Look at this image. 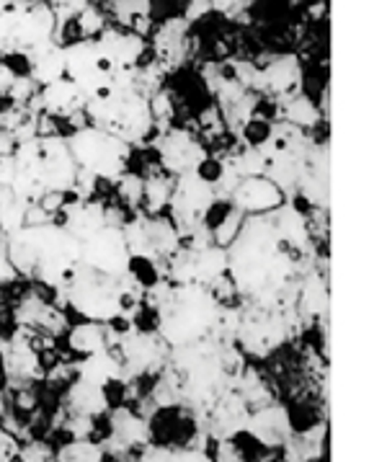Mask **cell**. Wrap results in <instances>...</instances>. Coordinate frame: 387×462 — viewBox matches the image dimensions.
Instances as JSON below:
<instances>
[{
  "instance_id": "obj_1",
  "label": "cell",
  "mask_w": 387,
  "mask_h": 462,
  "mask_svg": "<svg viewBox=\"0 0 387 462\" xmlns=\"http://www.w3.org/2000/svg\"><path fill=\"white\" fill-rule=\"evenodd\" d=\"M57 21L47 0H8L0 8V57H34L55 42Z\"/></svg>"
},
{
  "instance_id": "obj_2",
  "label": "cell",
  "mask_w": 387,
  "mask_h": 462,
  "mask_svg": "<svg viewBox=\"0 0 387 462\" xmlns=\"http://www.w3.org/2000/svg\"><path fill=\"white\" fill-rule=\"evenodd\" d=\"M68 148L78 168L93 171L96 176L109 179V181H116L127 171L132 163V152H134L129 143L91 125L68 134Z\"/></svg>"
},
{
  "instance_id": "obj_3",
  "label": "cell",
  "mask_w": 387,
  "mask_h": 462,
  "mask_svg": "<svg viewBox=\"0 0 387 462\" xmlns=\"http://www.w3.org/2000/svg\"><path fill=\"white\" fill-rule=\"evenodd\" d=\"M114 73V62L101 52L96 39H78L65 44V78L75 83V88L86 98L104 88Z\"/></svg>"
},
{
  "instance_id": "obj_4",
  "label": "cell",
  "mask_w": 387,
  "mask_h": 462,
  "mask_svg": "<svg viewBox=\"0 0 387 462\" xmlns=\"http://www.w3.org/2000/svg\"><path fill=\"white\" fill-rule=\"evenodd\" d=\"M129 245L124 241L122 227H104L93 238L80 243V259L86 269L106 274V277H122L127 272Z\"/></svg>"
},
{
  "instance_id": "obj_5",
  "label": "cell",
  "mask_w": 387,
  "mask_h": 462,
  "mask_svg": "<svg viewBox=\"0 0 387 462\" xmlns=\"http://www.w3.org/2000/svg\"><path fill=\"white\" fill-rule=\"evenodd\" d=\"M152 148L158 152L161 168L170 176H181L186 171H191L207 155L199 137L184 127H168Z\"/></svg>"
},
{
  "instance_id": "obj_6",
  "label": "cell",
  "mask_w": 387,
  "mask_h": 462,
  "mask_svg": "<svg viewBox=\"0 0 387 462\" xmlns=\"http://www.w3.org/2000/svg\"><path fill=\"white\" fill-rule=\"evenodd\" d=\"M302 86V68L295 55H279L269 65L258 68L251 91L274 101H287Z\"/></svg>"
},
{
  "instance_id": "obj_7",
  "label": "cell",
  "mask_w": 387,
  "mask_h": 462,
  "mask_svg": "<svg viewBox=\"0 0 387 462\" xmlns=\"http://www.w3.org/2000/svg\"><path fill=\"white\" fill-rule=\"evenodd\" d=\"M227 199L238 212L251 217V215H269V212L279 209L287 202V194L272 179L251 176V179H240L238 184L233 186Z\"/></svg>"
},
{
  "instance_id": "obj_8",
  "label": "cell",
  "mask_w": 387,
  "mask_h": 462,
  "mask_svg": "<svg viewBox=\"0 0 387 462\" xmlns=\"http://www.w3.org/2000/svg\"><path fill=\"white\" fill-rule=\"evenodd\" d=\"M96 44L101 47V52L114 62V70H132L137 65H143V57L148 52V42L145 37L124 32L116 26H106L98 37Z\"/></svg>"
},
{
  "instance_id": "obj_9",
  "label": "cell",
  "mask_w": 387,
  "mask_h": 462,
  "mask_svg": "<svg viewBox=\"0 0 387 462\" xmlns=\"http://www.w3.org/2000/svg\"><path fill=\"white\" fill-rule=\"evenodd\" d=\"M245 429L256 437V442L266 447H284V442L292 437V426H290V413L284 403H269V406L256 408L248 416Z\"/></svg>"
},
{
  "instance_id": "obj_10",
  "label": "cell",
  "mask_w": 387,
  "mask_h": 462,
  "mask_svg": "<svg viewBox=\"0 0 387 462\" xmlns=\"http://www.w3.org/2000/svg\"><path fill=\"white\" fill-rule=\"evenodd\" d=\"M86 101L88 98L78 91L75 83H70L68 78H60V80L50 83V86H41L37 96L39 111H44V114H50L55 119H65V122L70 116H75L78 111H83Z\"/></svg>"
},
{
  "instance_id": "obj_11",
  "label": "cell",
  "mask_w": 387,
  "mask_h": 462,
  "mask_svg": "<svg viewBox=\"0 0 387 462\" xmlns=\"http://www.w3.org/2000/svg\"><path fill=\"white\" fill-rule=\"evenodd\" d=\"M186 37H189V23L181 16L163 21L155 34H152V52H155V62L170 70L176 68L186 55Z\"/></svg>"
},
{
  "instance_id": "obj_12",
  "label": "cell",
  "mask_w": 387,
  "mask_h": 462,
  "mask_svg": "<svg viewBox=\"0 0 387 462\" xmlns=\"http://www.w3.org/2000/svg\"><path fill=\"white\" fill-rule=\"evenodd\" d=\"M106 341H109L106 323L75 320V323H70V328L65 331V336L60 338V349L70 354L73 359H80V356H88V354L106 349Z\"/></svg>"
},
{
  "instance_id": "obj_13",
  "label": "cell",
  "mask_w": 387,
  "mask_h": 462,
  "mask_svg": "<svg viewBox=\"0 0 387 462\" xmlns=\"http://www.w3.org/2000/svg\"><path fill=\"white\" fill-rule=\"evenodd\" d=\"M62 406L70 413H80V416H101L109 411L101 385H93V383L78 380V377L62 390Z\"/></svg>"
},
{
  "instance_id": "obj_14",
  "label": "cell",
  "mask_w": 387,
  "mask_h": 462,
  "mask_svg": "<svg viewBox=\"0 0 387 462\" xmlns=\"http://www.w3.org/2000/svg\"><path fill=\"white\" fill-rule=\"evenodd\" d=\"M106 11L116 29L122 26L124 32H134L140 37H145L152 26V0H111Z\"/></svg>"
},
{
  "instance_id": "obj_15",
  "label": "cell",
  "mask_w": 387,
  "mask_h": 462,
  "mask_svg": "<svg viewBox=\"0 0 387 462\" xmlns=\"http://www.w3.org/2000/svg\"><path fill=\"white\" fill-rule=\"evenodd\" d=\"M122 374H124L122 365L109 349H101V352H93L88 356L75 359V377L93 383V385H106L109 380L122 377Z\"/></svg>"
},
{
  "instance_id": "obj_16",
  "label": "cell",
  "mask_w": 387,
  "mask_h": 462,
  "mask_svg": "<svg viewBox=\"0 0 387 462\" xmlns=\"http://www.w3.org/2000/svg\"><path fill=\"white\" fill-rule=\"evenodd\" d=\"M29 78L37 83L39 88L55 83L60 78H65V47L52 42L41 52L32 57V73H29Z\"/></svg>"
},
{
  "instance_id": "obj_17",
  "label": "cell",
  "mask_w": 387,
  "mask_h": 462,
  "mask_svg": "<svg viewBox=\"0 0 387 462\" xmlns=\"http://www.w3.org/2000/svg\"><path fill=\"white\" fill-rule=\"evenodd\" d=\"M230 269V259H227V248L220 245H207L202 251L194 254V284H212L215 279H220L222 274H227Z\"/></svg>"
},
{
  "instance_id": "obj_18",
  "label": "cell",
  "mask_w": 387,
  "mask_h": 462,
  "mask_svg": "<svg viewBox=\"0 0 387 462\" xmlns=\"http://www.w3.org/2000/svg\"><path fill=\"white\" fill-rule=\"evenodd\" d=\"M320 116L323 114L318 109V104H315L310 96H305V93H295L287 101H281V111H279V119L295 125L297 130L302 132L315 130L318 122H320Z\"/></svg>"
},
{
  "instance_id": "obj_19",
  "label": "cell",
  "mask_w": 387,
  "mask_h": 462,
  "mask_svg": "<svg viewBox=\"0 0 387 462\" xmlns=\"http://www.w3.org/2000/svg\"><path fill=\"white\" fill-rule=\"evenodd\" d=\"M127 277L143 290L148 292L155 284L163 282V263L155 259V256H148V254H129L127 261Z\"/></svg>"
},
{
  "instance_id": "obj_20",
  "label": "cell",
  "mask_w": 387,
  "mask_h": 462,
  "mask_svg": "<svg viewBox=\"0 0 387 462\" xmlns=\"http://www.w3.org/2000/svg\"><path fill=\"white\" fill-rule=\"evenodd\" d=\"M143 186L145 179L134 171H124L116 181H114V199L122 204L129 212H140L143 204Z\"/></svg>"
},
{
  "instance_id": "obj_21",
  "label": "cell",
  "mask_w": 387,
  "mask_h": 462,
  "mask_svg": "<svg viewBox=\"0 0 387 462\" xmlns=\"http://www.w3.org/2000/svg\"><path fill=\"white\" fill-rule=\"evenodd\" d=\"M57 462H104V449L101 444L91 439H73V442H62L55 449Z\"/></svg>"
},
{
  "instance_id": "obj_22",
  "label": "cell",
  "mask_w": 387,
  "mask_h": 462,
  "mask_svg": "<svg viewBox=\"0 0 387 462\" xmlns=\"http://www.w3.org/2000/svg\"><path fill=\"white\" fill-rule=\"evenodd\" d=\"M75 32H78V39H96L109 23H106V11H101V8H96L93 3H88L80 14H78V19L73 21Z\"/></svg>"
},
{
  "instance_id": "obj_23",
  "label": "cell",
  "mask_w": 387,
  "mask_h": 462,
  "mask_svg": "<svg viewBox=\"0 0 387 462\" xmlns=\"http://www.w3.org/2000/svg\"><path fill=\"white\" fill-rule=\"evenodd\" d=\"M191 173H194L202 184L217 189V186L222 184V179H225V173H227V166H225V158L207 152L202 161L191 168Z\"/></svg>"
},
{
  "instance_id": "obj_24",
  "label": "cell",
  "mask_w": 387,
  "mask_h": 462,
  "mask_svg": "<svg viewBox=\"0 0 387 462\" xmlns=\"http://www.w3.org/2000/svg\"><path fill=\"white\" fill-rule=\"evenodd\" d=\"M243 222H245V215L243 212H238L235 207L227 212V217L212 230V243L215 245H220V248H230L233 245V241L238 238L240 227H243Z\"/></svg>"
},
{
  "instance_id": "obj_25",
  "label": "cell",
  "mask_w": 387,
  "mask_h": 462,
  "mask_svg": "<svg viewBox=\"0 0 387 462\" xmlns=\"http://www.w3.org/2000/svg\"><path fill=\"white\" fill-rule=\"evenodd\" d=\"M55 444L50 439H23L19 447V462H47L55 457Z\"/></svg>"
},
{
  "instance_id": "obj_26",
  "label": "cell",
  "mask_w": 387,
  "mask_h": 462,
  "mask_svg": "<svg viewBox=\"0 0 387 462\" xmlns=\"http://www.w3.org/2000/svg\"><path fill=\"white\" fill-rule=\"evenodd\" d=\"M91 0H47V5L55 14L57 26H68L70 21L78 19V14L88 5Z\"/></svg>"
},
{
  "instance_id": "obj_27",
  "label": "cell",
  "mask_w": 387,
  "mask_h": 462,
  "mask_svg": "<svg viewBox=\"0 0 387 462\" xmlns=\"http://www.w3.org/2000/svg\"><path fill=\"white\" fill-rule=\"evenodd\" d=\"M19 437L11 434L5 426H0V462H14L19 457Z\"/></svg>"
},
{
  "instance_id": "obj_28",
  "label": "cell",
  "mask_w": 387,
  "mask_h": 462,
  "mask_svg": "<svg viewBox=\"0 0 387 462\" xmlns=\"http://www.w3.org/2000/svg\"><path fill=\"white\" fill-rule=\"evenodd\" d=\"M256 0H212V11H217L222 16H238L243 11H248Z\"/></svg>"
},
{
  "instance_id": "obj_29",
  "label": "cell",
  "mask_w": 387,
  "mask_h": 462,
  "mask_svg": "<svg viewBox=\"0 0 387 462\" xmlns=\"http://www.w3.org/2000/svg\"><path fill=\"white\" fill-rule=\"evenodd\" d=\"M207 14H212V0H189L181 19H184L186 23H197V21H202Z\"/></svg>"
},
{
  "instance_id": "obj_30",
  "label": "cell",
  "mask_w": 387,
  "mask_h": 462,
  "mask_svg": "<svg viewBox=\"0 0 387 462\" xmlns=\"http://www.w3.org/2000/svg\"><path fill=\"white\" fill-rule=\"evenodd\" d=\"M168 462H212V457L202 452V449H191V447H181V449H170Z\"/></svg>"
},
{
  "instance_id": "obj_31",
  "label": "cell",
  "mask_w": 387,
  "mask_h": 462,
  "mask_svg": "<svg viewBox=\"0 0 387 462\" xmlns=\"http://www.w3.org/2000/svg\"><path fill=\"white\" fill-rule=\"evenodd\" d=\"M16 171H19L16 158H14V155H3V158H0V186H8V189H11L14 179H16Z\"/></svg>"
},
{
  "instance_id": "obj_32",
  "label": "cell",
  "mask_w": 387,
  "mask_h": 462,
  "mask_svg": "<svg viewBox=\"0 0 387 462\" xmlns=\"http://www.w3.org/2000/svg\"><path fill=\"white\" fill-rule=\"evenodd\" d=\"M14 150H16V140H14V134L5 130H0V158L3 155H14Z\"/></svg>"
},
{
  "instance_id": "obj_33",
  "label": "cell",
  "mask_w": 387,
  "mask_h": 462,
  "mask_svg": "<svg viewBox=\"0 0 387 462\" xmlns=\"http://www.w3.org/2000/svg\"><path fill=\"white\" fill-rule=\"evenodd\" d=\"M14 78H16V75L11 73V70H8V68H5V65L0 62V98H3L5 93H8L11 83H14Z\"/></svg>"
},
{
  "instance_id": "obj_34",
  "label": "cell",
  "mask_w": 387,
  "mask_h": 462,
  "mask_svg": "<svg viewBox=\"0 0 387 462\" xmlns=\"http://www.w3.org/2000/svg\"><path fill=\"white\" fill-rule=\"evenodd\" d=\"M5 3H8V0H0V8H3V5H5Z\"/></svg>"
},
{
  "instance_id": "obj_35",
  "label": "cell",
  "mask_w": 387,
  "mask_h": 462,
  "mask_svg": "<svg viewBox=\"0 0 387 462\" xmlns=\"http://www.w3.org/2000/svg\"><path fill=\"white\" fill-rule=\"evenodd\" d=\"M277 462H287V460H284V457H281V460H277Z\"/></svg>"
},
{
  "instance_id": "obj_36",
  "label": "cell",
  "mask_w": 387,
  "mask_h": 462,
  "mask_svg": "<svg viewBox=\"0 0 387 462\" xmlns=\"http://www.w3.org/2000/svg\"><path fill=\"white\" fill-rule=\"evenodd\" d=\"M47 462H57V460H55V457H52V460H47Z\"/></svg>"
}]
</instances>
